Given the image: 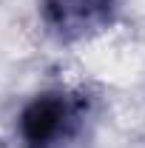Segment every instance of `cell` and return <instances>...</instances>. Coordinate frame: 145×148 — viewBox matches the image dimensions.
I'll list each match as a JSON object with an SVG mask.
<instances>
[{
  "label": "cell",
  "instance_id": "6da1fadb",
  "mask_svg": "<svg viewBox=\"0 0 145 148\" xmlns=\"http://www.w3.org/2000/svg\"><path fill=\"white\" fill-rule=\"evenodd\" d=\"M94 125V97L80 88H46L17 117L23 148H85Z\"/></svg>",
  "mask_w": 145,
  "mask_h": 148
},
{
  "label": "cell",
  "instance_id": "7a4b0ae2",
  "mask_svg": "<svg viewBox=\"0 0 145 148\" xmlns=\"http://www.w3.org/2000/svg\"><path fill=\"white\" fill-rule=\"evenodd\" d=\"M120 0H40V17L60 43H80L117 23Z\"/></svg>",
  "mask_w": 145,
  "mask_h": 148
}]
</instances>
